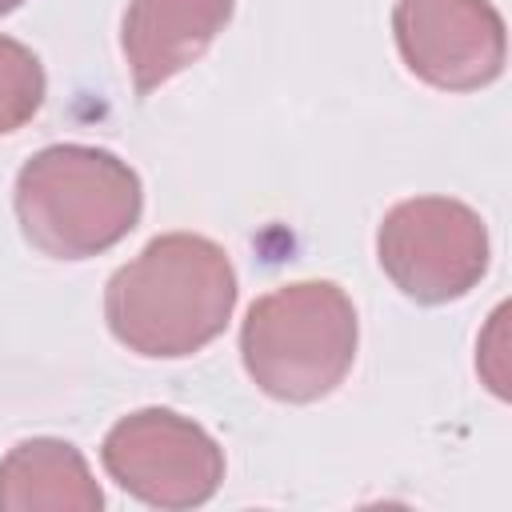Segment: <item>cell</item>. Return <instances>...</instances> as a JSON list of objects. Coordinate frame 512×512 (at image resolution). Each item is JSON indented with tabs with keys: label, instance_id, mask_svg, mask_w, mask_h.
<instances>
[{
	"label": "cell",
	"instance_id": "cell-5",
	"mask_svg": "<svg viewBox=\"0 0 512 512\" xmlns=\"http://www.w3.org/2000/svg\"><path fill=\"white\" fill-rule=\"evenodd\" d=\"M100 460L128 496L164 512L208 504L224 480V448L172 408L120 416L100 444Z\"/></svg>",
	"mask_w": 512,
	"mask_h": 512
},
{
	"label": "cell",
	"instance_id": "cell-1",
	"mask_svg": "<svg viewBox=\"0 0 512 512\" xmlns=\"http://www.w3.org/2000/svg\"><path fill=\"white\" fill-rule=\"evenodd\" d=\"M236 292V268L216 240L168 232L112 272L104 320L128 352L176 360L200 352L228 328Z\"/></svg>",
	"mask_w": 512,
	"mask_h": 512
},
{
	"label": "cell",
	"instance_id": "cell-7",
	"mask_svg": "<svg viewBox=\"0 0 512 512\" xmlns=\"http://www.w3.org/2000/svg\"><path fill=\"white\" fill-rule=\"evenodd\" d=\"M236 0H128L120 48L136 96L156 92L192 68L228 28Z\"/></svg>",
	"mask_w": 512,
	"mask_h": 512
},
{
	"label": "cell",
	"instance_id": "cell-8",
	"mask_svg": "<svg viewBox=\"0 0 512 512\" xmlns=\"http://www.w3.org/2000/svg\"><path fill=\"white\" fill-rule=\"evenodd\" d=\"M100 512L104 492L76 444L56 436L20 440L0 460V512Z\"/></svg>",
	"mask_w": 512,
	"mask_h": 512
},
{
	"label": "cell",
	"instance_id": "cell-10",
	"mask_svg": "<svg viewBox=\"0 0 512 512\" xmlns=\"http://www.w3.org/2000/svg\"><path fill=\"white\" fill-rule=\"evenodd\" d=\"M24 0H0V16H8V12H16Z\"/></svg>",
	"mask_w": 512,
	"mask_h": 512
},
{
	"label": "cell",
	"instance_id": "cell-6",
	"mask_svg": "<svg viewBox=\"0 0 512 512\" xmlns=\"http://www.w3.org/2000/svg\"><path fill=\"white\" fill-rule=\"evenodd\" d=\"M392 36L408 72L440 92L488 88L508 60L504 16L492 0H396Z\"/></svg>",
	"mask_w": 512,
	"mask_h": 512
},
{
	"label": "cell",
	"instance_id": "cell-3",
	"mask_svg": "<svg viewBox=\"0 0 512 512\" xmlns=\"http://www.w3.org/2000/svg\"><path fill=\"white\" fill-rule=\"evenodd\" d=\"M356 344V308L332 280H296L264 292L240 328L252 384L284 404H312L336 392L352 372Z\"/></svg>",
	"mask_w": 512,
	"mask_h": 512
},
{
	"label": "cell",
	"instance_id": "cell-2",
	"mask_svg": "<svg viewBox=\"0 0 512 512\" xmlns=\"http://www.w3.org/2000/svg\"><path fill=\"white\" fill-rule=\"evenodd\" d=\"M16 220L52 260H88L116 248L144 212V188L128 160L92 144H48L16 176Z\"/></svg>",
	"mask_w": 512,
	"mask_h": 512
},
{
	"label": "cell",
	"instance_id": "cell-9",
	"mask_svg": "<svg viewBox=\"0 0 512 512\" xmlns=\"http://www.w3.org/2000/svg\"><path fill=\"white\" fill-rule=\"evenodd\" d=\"M44 64L40 56L12 40V36H0V136L24 128L40 104H44Z\"/></svg>",
	"mask_w": 512,
	"mask_h": 512
},
{
	"label": "cell",
	"instance_id": "cell-4",
	"mask_svg": "<svg viewBox=\"0 0 512 512\" xmlns=\"http://www.w3.org/2000/svg\"><path fill=\"white\" fill-rule=\"evenodd\" d=\"M376 260L408 300L448 304L484 280L488 228L464 200L412 196L384 212L376 228Z\"/></svg>",
	"mask_w": 512,
	"mask_h": 512
}]
</instances>
